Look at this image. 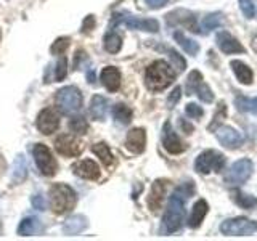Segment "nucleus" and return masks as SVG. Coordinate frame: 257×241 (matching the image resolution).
Returning a JSON list of instances; mask_svg holds the SVG:
<instances>
[{"label": "nucleus", "instance_id": "obj_14", "mask_svg": "<svg viewBox=\"0 0 257 241\" xmlns=\"http://www.w3.org/2000/svg\"><path fill=\"white\" fill-rule=\"evenodd\" d=\"M163 145L171 155H180V153L185 151L183 142L179 139V135L175 134V131L172 129V124L169 123V120H166L163 126Z\"/></svg>", "mask_w": 257, "mask_h": 241}, {"label": "nucleus", "instance_id": "obj_26", "mask_svg": "<svg viewBox=\"0 0 257 241\" xmlns=\"http://www.w3.org/2000/svg\"><path fill=\"white\" fill-rule=\"evenodd\" d=\"M40 228H42V225H40L39 219L26 217V219H23L18 225V235L20 236H32V235H36V233H39Z\"/></svg>", "mask_w": 257, "mask_h": 241}, {"label": "nucleus", "instance_id": "obj_7", "mask_svg": "<svg viewBox=\"0 0 257 241\" xmlns=\"http://www.w3.org/2000/svg\"><path fill=\"white\" fill-rule=\"evenodd\" d=\"M254 172V163L251 159H239L233 164L227 174H225V183L230 187H241L243 183H246Z\"/></svg>", "mask_w": 257, "mask_h": 241}, {"label": "nucleus", "instance_id": "obj_1", "mask_svg": "<svg viewBox=\"0 0 257 241\" xmlns=\"http://www.w3.org/2000/svg\"><path fill=\"white\" fill-rule=\"evenodd\" d=\"M195 193V183L185 182L179 185L169 198L167 209L163 217V225H161V233L163 235H172L179 231L185 222V203Z\"/></svg>", "mask_w": 257, "mask_h": 241}, {"label": "nucleus", "instance_id": "obj_19", "mask_svg": "<svg viewBox=\"0 0 257 241\" xmlns=\"http://www.w3.org/2000/svg\"><path fill=\"white\" fill-rule=\"evenodd\" d=\"M166 188H167V182L166 180H156L151 185L150 190V196H148V207L150 211L156 212L163 206V201L166 196Z\"/></svg>", "mask_w": 257, "mask_h": 241}, {"label": "nucleus", "instance_id": "obj_10", "mask_svg": "<svg viewBox=\"0 0 257 241\" xmlns=\"http://www.w3.org/2000/svg\"><path fill=\"white\" fill-rule=\"evenodd\" d=\"M187 90H188V95L191 93H196L198 98L204 103H212L214 101V93L211 90V87H209L204 79H203V74H201L199 71H191L190 76L187 79Z\"/></svg>", "mask_w": 257, "mask_h": 241}, {"label": "nucleus", "instance_id": "obj_36", "mask_svg": "<svg viewBox=\"0 0 257 241\" xmlns=\"http://www.w3.org/2000/svg\"><path fill=\"white\" fill-rule=\"evenodd\" d=\"M239 8L247 20L255 18V2L254 0H239Z\"/></svg>", "mask_w": 257, "mask_h": 241}, {"label": "nucleus", "instance_id": "obj_22", "mask_svg": "<svg viewBox=\"0 0 257 241\" xmlns=\"http://www.w3.org/2000/svg\"><path fill=\"white\" fill-rule=\"evenodd\" d=\"M230 68L233 69V72H235L238 82L244 84V85H251L252 84L254 72H252V69L249 68L244 61H241V60H231Z\"/></svg>", "mask_w": 257, "mask_h": 241}, {"label": "nucleus", "instance_id": "obj_15", "mask_svg": "<svg viewBox=\"0 0 257 241\" xmlns=\"http://www.w3.org/2000/svg\"><path fill=\"white\" fill-rule=\"evenodd\" d=\"M217 47L220 48L223 53L227 55H233V53H246L244 45L239 42V40L231 36L227 31H220L217 34Z\"/></svg>", "mask_w": 257, "mask_h": 241}, {"label": "nucleus", "instance_id": "obj_18", "mask_svg": "<svg viewBox=\"0 0 257 241\" xmlns=\"http://www.w3.org/2000/svg\"><path fill=\"white\" fill-rule=\"evenodd\" d=\"M145 145H147V132H145V129L135 127L127 134L125 147L128 151L135 153V155H140V153L145 151Z\"/></svg>", "mask_w": 257, "mask_h": 241}, {"label": "nucleus", "instance_id": "obj_12", "mask_svg": "<svg viewBox=\"0 0 257 241\" xmlns=\"http://www.w3.org/2000/svg\"><path fill=\"white\" fill-rule=\"evenodd\" d=\"M215 135H217V140L220 142V145H223L225 148L228 150H236L243 145L244 139L235 127L231 126H220L215 129Z\"/></svg>", "mask_w": 257, "mask_h": 241}, {"label": "nucleus", "instance_id": "obj_4", "mask_svg": "<svg viewBox=\"0 0 257 241\" xmlns=\"http://www.w3.org/2000/svg\"><path fill=\"white\" fill-rule=\"evenodd\" d=\"M55 101L63 114H74L82 108V93L79 92L77 87L68 85L56 92Z\"/></svg>", "mask_w": 257, "mask_h": 241}, {"label": "nucleus", "instance_id": "obj_3", "mask_svg": "<svg viewBox=\"0 0 257 241\" xmlns=\"http://www.w3.org/2000/svg\"><path fill=\"white\" fill-rule=\"evenodd\" d=\"M50 201L55 214H66L76 206V191L66 183H55L50 188Z\"/></svg>", "mask_w": 257, "mask_h": 241}, {"label": "nucleus", "instance_id": "obj_33", "mask_svg": "<svg viewBox=\"0 0 257 241\" xmlns=\"http://www.w3.org/2000/svg\"><path fill=\"white\" fill-rule=\"evenodd\" d=\"M222 13H209L203 20V29L204 32H211L212 29L219 28L222 24Z\"/></svg>", "mask_w": 257, "mask_h": 241}, {"label": "nucleus", "instance_id": "obj_8", "mask_svg": "<svg viewBox=\"0 0 257 241\" xmlns=\"http://www.w3.org/2000/svg\"><path fill=\"white\" fill-rule=\"evenodd\" d=\"M220 231L225 236H249L257 231V222L246 217L228 219L220 225Z\"/></svg>", "mask_w": 257, "mask_h": 241}, {"label": "nucleus", "instance_id": "obj_11", "mask_svg": "<svg viewBox=\"0 0 257 241\" xmlns=\"http://www.w3.org/2000/svg\"><path fill=\"white\" fill-rule=\"evenodd\" d=\"M55 148L63 156L74 158V156H79L80 153H82L84 145H82V142H80L79 139H76L74 135L63 134V135H60L58 139L55 140Z\"/></svg>", "mask_w": 257, "mask_h": 241}, {"label": "nucleus", "instance_id": "obj_46", "mask_svg": "<svg viewBox=\"0 0 257 241\" xmlns=\"http://www.w3.org/2000/svg\"><path fill=\"white\" fill-rule=\"evenodd\" d=\"M251 44H252V48H254V52L257 53V36H254V37H252V42H251Z\"/></svg>", "mask_w": 257, "mask_h": 241}, {"label": "nucleus", "instance_id": "obj_27", "mask_svg": "<svg viewBox=\"0 0 257 241\" xmlns=\"http://www.w3.org/2000/svg\"><path fill=\"white\" fill-rule=\"evenodd\" d=\"M174 39L177 40V44H179L188 55H191V56H196L198 55V52H199V44L196 42V40L188 39L182 31H175L174 32Z\"/></svg>", "mask_w": 257, "mask_h": 241}, {"label": "nucleus", "instance_id": "obj_20", "mask_svg": "<svg viewBox=\"0 0 257 241\" xmlns=\"http://www.w3.org/2000/svg\"><path fill=\"white\" fill-rule=\"evenodd\" d=\"M100 80L109 92H117L120 88V71L114 66L103 68L100 74Z\"/></svg>", "mask_w": 257, "mask_h": 241}, {"label": "nucleus", "instance_id": "obj_39", "mask_svg": "<svg viewBox=\"0 0 257 241\" xmlns=\"http://www.w3.org/2000/svg\"><path fill=\"white\" fill-rule=\"evenodd\" d=\"M68 74V60L66 56H61L56 63V68H55V80H63Z\"/></svg>", "mask_w": 257, "mask_h": 241}, {"label": "nucleus", "instance_id": "obj_5", "mask_svg": "<svg viewBox=\"0 0 257 241\" xmlns=\"http://www.w3.org/2000/svg\"><path fill=\"white\" fill-rule=\"evenodd\" d=\"M225 163H227V158H225L223 153H219L215 150H206L196 158L195 169L198 174L207 175L211 172H220Z\"/></svg>", "mask_w": 257, "mask_h": 241}, {"label": "nucleus", "instance_id": "obj_29", "mask_svg": "<svg viewBox=\"0 0 257 241\" xmlns=\"http://www.w3.org/2000/svg\"><path fill=\"white\" fill-rule=\"evenodd\" d=\"M104 48H106V52L109 53H117L120 52V48H122V37H120L117 32L114 31H109L106 36H104Z\"/></svg>", "mask_w": 257, "mask_h": 241}, {"label": "nucleus", "instance_id": "obj_37", "mask_svg": "<svg viewBox=\"0 0 257 241\" xmlns=\"http://www.w3.org/2000/svg\"><path fill=\"white\" fill-rule=\"evenodd\" d=\"M225 116H227V106H225V103L222 101V103L219 104V109L215 111V116H214V119H212V123L209 124V131H215V129L219 127V124L225 119Z\"/></svg>", "mask_w": 257, "mask_h": 241}, {"label": "nucleus", "instance_id": "obj_40", "mask_svg": "<svg viewBox=\"0 0 257 241\" xmlns=\"http://www.w3.org/2000/svg\"><path fill=\"white\" fill-rule=\"evenodd\" d=\"M185 112H187V116L191 117V119H201L204 114V111L201 106H198L196 103H188L187 108H185Z\"/></svg>", "mask_w": 257, "mask_h": 241}, {"label": "nucleus", "instance_id": "obj_30", "mask_svg": "<svg viewBox=\"0 0 257 241\" xmlns=\"http://www.w3.org/2000/svg\"><path fill=\"white\" fill-rule=\"evenodd\" d=\"M112 116H114V119L117 120L119 124H128L132 120V109L127 106V104H122L119 103L116 104L114 108H112Z\"/></svg>", "mask_w": 257, "mask_h": 241}, {"label": "nucleus", "instance_id": "obj_6", "mask_svg": "<svg viewBox=\"0 0 257 241\" xmlns=\"http://www.w3.org/2000/svg\"><path fill=\"white\" fill-rule=\"evenodd\" d=\"M117 24H125L127 28L137 29V31H145V32H158L159 31V23L156 20H143L137 18L125 12H117L112 15L111 20V29H114Z\"/></svg>", "mask_w": 257, "mask_h": 241}, {"label": "nucleus", "instance_id": "obj_9", "mask_svg": "<svg viewBox=\"0 0 257 241\" xmlns=\"http://www.w3.org/2000/svg\"><path fill=\"white\" fill-rule=\"evenodd\" d=\"M32 155H34L36 164L39 167V171L47 177H52L58 171V164H56V159L53 158L52 151L48 150L44 143H36L32 147Z\"/></svg>", "mask_w": 257, "mask_h": 241}, {"label": "nucleus", "instance_id": "obj_31", "mask_svg": "<svg viewBox=\"0 0 257 241\" xmlns=\"http://www.w3.org/2000/svg\"><path fill=\"white\" fill-rule=\"evenodd\" d=\"M233 199H235V203L239 207H243V209H249V211H252V209L257 207V198H254L251 195H244V193H241V191L233 193Z\"/></svg>", "mask_w": 257, "mask_h": 241}, {"label": "nucleus", "instance_id": "obj_17", "mask_svg": "<svg viewBox=\"0 0 257 241\" xmlns=\"http://www.w3.org/2000/svg\"><path fill=\"white\" fill-rule=\"evenodd\" d=\"M72 172L79 175L80 179H87V180H98L100 177V167L98 164L92 159H84L79 161V163L72 164Z\"/></svg>", "mask_w": 257, "mask_h": 241}, {"label": "nucleus", "instance_id": "obj_38", "mask_svg": "<svg viewBox=\"0 0 257 241\" xmlns=\"http://www.w3.org/2000/svg\"><path fill=\"white\" fill-rule=\"evenodd\" d=\"M68 47H69V39L60 37V39H56L53 42V45L50 47V53L52 55H63L64 52H66Z\"/></svg>", "mask_w": 257, "mask_h": 241}, {"label": "nucleus", "instance_id": "obj_35", "mask_svg": "<svg viewBox=\"0 0 257 241\" xmlns=\"http://www.w3.org/2000/svg\"><path fill=\"white\" fill-rule=\"evenodd\" d=\"M166 52L169 53V56H171V60L174 63V66L177 68V71H179V72L185 71V68H187V61H185L183 56L177 53L174 48H166Z\"/></svg>", "mask_w": 257, "mask_h": 241}, {"label": "nucleus", "instance_id": "obj_47", "mask_svg": "<svg viewBox=\"0 0 257 241\" xmlns=\"http://www.w3.org/2000/svg\"><path fill=\"white\" fill-rule=\"evenodd\" d=\"M0 39H2V32H0Z\"/></svg>", "mask_w": 257, "mask_h": 241}, {"label": "nucleus", "instance_id": "obj_23", "mask_svg": "<svg viewBox=\"0 0 257 241\" xmlns=\"http://www.w3.org/2000/svg\"><path fill=\"white\" fill-rule=\"evenodd\" d=\"M85 228H87V219L84 215H72L63 223V231H64V235H68V236L79 235V233H82Z\"/></svg>", "mask_w": 257, "mask_h": 241}, {"label": "nucleus", "instance_id": "obj_24", "mask_svg": "<svg viewBox=\"0 0 257 241\" xmlns=\"http://www.w3.org/2000/svg\"><path fill=\"white\" fill-rule=\"evenodd\" d=\"M109 111V101L101 95H95L90 103V114L96 120H103Z\"/></svg>", "mask_w": 257, "mask_h": 241}, {"label": "nucleus", "instance_id": "obj_45", "mask_svg": "<svg viewBox=\"0 0 257 241\" xmlns=\"http://www.w3.org/2000/svg\"><path fill=\"white\" fill-rule=\"evenodd\" d=\"M180 126L183 127V131H185V134H191V132H193V127H191L190 124H187V123H185V120H183V119H180Z\"/></svg>", "mask_w": 257, "mask_h": 241}, {"label": "nucleus", "instance_id": "obj_42", "mask_svg": "<svg viewBox=\"0 0 257 241\" xmlns=\"http://www.w3.org/2000/svg\"><path fill=\"white\" fill-rule=\"evenodd\" d=\"M180 96H182V88L180 87H175L172 93L169 95V98H167V108H174L177 103H179L180 100Z\"/></svg>", "mask_w": 257, "mask_h": 241}, {"label": "nucleus", "instance_id": "obj_13", "mask_svg": "<svg viewBox=\"0 0 257 241\" xmlns=\"http://www.w3.org/2000/svg\"><path fill=\"white\" fill-rule=\"evenodd\" d=\"M36 126H37V129L44 135H50V134L58 131L60 117H58V114H56V112L52 108H47V109H42V111L39 112Z\"/></svg>", "mask_w": 257, "mask_h": 241}, {"label": "nucleus", "instance_id": "obj_16", "mask_svg": "<svg viewBox=\"0 0 257 241\" xmlns=\"http://www.w3.org/2000/svg\"><path fill=\"white\" fill-rule=\"evenodd\" d=\"M166 21L171 24V26H187L191 31H196V20H195V15L188 10H174L169 15H166Z\"/></svg>", "mask_w": 257, "mask_h": 241}, {"label": "nucleus", "instance_id": "obj_21", "mask_svg": "<svg viewBox=\"0 0 257 241\" xmlns=\"http://www.w3.org/2000/svg\"><path fill=\"white\" fill-rule=\"evenodd\" d=\"M209 212V204L206 199H198L195 206L191 209V214L188 217V227L190 228H198L201 227V223H203L204 217L207 215Z\"/></svg>", "mask_w": 257, "mask_h": 241}, {"label": "nucleus", "instance_id": "obj_44", "mask_svg": "<svg viewBox=\"0 0 257 241\" xmlns=\"http://www.w3.org/2000/svg\"><path fill=\"white\" fill-rule=\"evenodd\" d=\"M145 2H147L150 8H161L167 4V0H145Z\"/></svg>", "mask_w": 257, "mask_h": 241}, {"label": "nucleus", "instance_id": "obj_43", "mask_svg": "<svg viewBox=\"0 0 257 241\" xmlns=\"http://www.w3.org/2000/svg\"><path fill=\"white\" fill-rule=\"evenodd\" d=\"M95 28V16L93 15H88L85 21H84V26H82V32H90Z\"/></svg>", "mask_w": 257, "mask_h": 241}, {"label": "nucleus", "instance_id": "obj_2", "mask_svg": "<svg viewBox=\"0 0 257 241\" xmlns=\"http://www.w3.org/2000/svg\"><path fill=\"white\" fill-rule=\"evenodd\" d=\"M175 80V71L164 60L153 61L145 71V84L153 92H161Z\"/></svg>", "mask_w": 257, "mask_h": 241}, {"label": "nucleus", "instance_id": "obj_32", "mask_svg": "<svg viewBox=\"0 0 257 241\" xmlns=\"http://www.w3.org/2000/svg\"><path fill=\"white\" fill-rule=\"evenodd\" d=\"M235 104L241 112H252L257 114V98H247V96H236Z\"/></svg>", "mask_w": 257, "mask_h": 241}, {"label": "nucleus", "instance_id": "obj_28", "mask_svg": "<svg viewBox=\"0 0 257 241\" xmlns=\"http://www.w3.org/2000/svg\"><path fill=\"white\" fill-rule=\"evenodd\" d=\"M92 151L101 159V163H103L104 166H106V167L114 166V156H112V153H111L109 147H108V145L104 143V142L95 143L93 147H92Z\"/></svg>", "mask_w": 257, "mask_h": 241}, {"label": "nucleus", "instance_id": "obj_25", "mask_svg": "<svg viewBox=\"0 0 257 241\" xmlns=\"http://www.w3.org/2000/svg\"><path fill=\"white\" fill-rule=\"evenodd\" d=\"M28 177V164H26V159H24L23 155L16 156L15 163H13V169H12V180L15 185H18L21 182L26 180Z\"/></svg>", "mask_w": 257, "mask_h": 241}, {"label": "nucleus", "instance_id": "obj_41", "mask_svg": "<svg viewBox=\"0 0 257 241\" xmlns=\"http://www.w3.org/2000/svg\"><path fill=\"white\" fill-rule=\"evenodd\" d=\"M31 203H32V206H34V209H37V211H45L47 209V201L42 195H40V193H37V195H34L31 198Z\"/></svg>", "mask_w": 257, "mask_h": 241}, {"label": "nucleus", "instance_id": "obj_34", "mask_svg": "<svg viewBox=\"0 0 257 241\" xmlns=\"http://www.w3.org/2000/svg\"><path fill=\"white\" fill-rule=\"evenodd\" d=\"M69 129L72 132L79 134V135H84L88 131V124H87V120L84 117H72L69 120Z\"/></svg>", "mask_w": 257, "mask_h": 241}]
</instances>
